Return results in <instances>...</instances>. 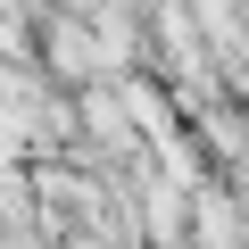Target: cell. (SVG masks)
<instances>
[{
  "instance_id": "1",
  "label": "cell",
  "mask_w": 249,
  "mask_h": 249,
  "mask_svg": "<svg viewBox=\"0 0 249 249\" xmlns=\"http://www.w3.org/2000/svg\"><path fill=\"white\" fill-rule=\"evenodd\" d=\"M50 67H58V83H91L100 75V34L91 25H75V17H50Z\"/></svg>"
},
{
  "instance_id": "2",
  "label": "cell",
  "mask_w": 249,
  "mask_h": 249,
  "mask_svg": "<svg viewBox=\"0 0 249 249\" xmlns=\"http://www.w3.org/2000/svg\"><path fill=\"white\" fill-rule=\"evenodd\" d=\"M208 150H249V124H241V108H208Z\"/></svg>"
}]
</instances>
